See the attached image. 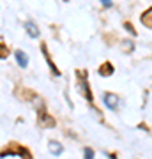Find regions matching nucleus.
Listing matches in <instances>:
<instances>
[{"label":"nucleus","instance_id":"nucleus-2","mask_svg":"<svg viewBox=\"0 0 152 159\" xmlns=\"http://www.w3.org/2000/svg\"><path fill=\"white\" fill-rule=\"evenodd\" d=\"M76 78H78V90H80V94H83V97L87 99V101H94L92 90H90L89 81H87V71H83V69L76 71Z\"/></svg>","mask_w":152,"mask_h":159},{"label":"nucleus","instance_id":"nucleus-3","mask_svg":"<svg viewBox=\"0 0 152 159\" xmlns=\"http://www.w3.org/2000/svg\"><path fill=\"white\" fill-rule=\"evenodd\" d=\"M37 124L41 127H55V119L46 111L44 106H41V110L37 111Z\"/></svg>","mask_w":152,"mask_h":159},{"label":"nucleus","instance_id":"nucleus-7","mask_svg":"<svg viewBox=\"0 0 152 159\" xmlns=\"http://www.w3.org/2000/svg\"><path fill=\"white\" fill-rule=\"evenodd\" d=\"M48 148H50V152L53 154V156H60V154L64 152L62 143L57 142V140H50V143H48Z\"/></svg>","mask_w":152,"mask_h":159},{"label":"nucleus","instance_id":"nucleus-5","mask_svg":"<svg viewBox=\"0 0 152 159\" xmlns=\"http://www.w3.org/2000/svg\"><path fill=\"white\" fill-rule=\"evenodd\" d=\"M104 104H106V108L110 110H117V104H118V97L112 92H106L104 94Z\"/></svg>","mask_w":152,"mask_h":159},{"label":"nucleus","instance_id":"nucleus-11","mask_svg":"<svg viewBox=\"0 0 152 159\" xmlns=\"http://www.w3.org/2000/svg\"><path fill=\"white\" fill-rule=\"evenodd\" d=\"M83 159H94V150H92L90 147L83 148Z\"/></svg>","mask_w":152,"mask_h":159},{"label":"nucleus","instance_id":"nucleus-13","mask_svg":"<svg viewBox=\"0 0 152 159\" xmlns=\"http://www.w3.org/2000/svg\"><path fill=\"white\" fill-rule=\"evenodd\" d=\"M124 27H126V30H127V32H131V34H135V35H136V30H135V27H133V25H131L129 21H126V23H124Z\"/></svg>","mask_w":152,"mask_h":159},{"label":"nucleus","instance_id":"nucleus-12","mask_svg":"<svg viewBox=\"0 0 152 159\" xmlns=\"http://www.w3.org/2000/svg\"><path fill=\"white\" fill-rule=\"evenodd\" d=\"M133 50H135V46L131 44L129 41H124V51H126V53H131Z\"/></svg>","mask_w":152,"mask_h":159},{"label":"nucleus","instance_id":"nucleus-4","mask_svg":"<svg viewBox=\"0 0 152 159\" xmlns=\"http://www.w3.org/2000/svg\"><path fill=\"white\" fill-rule=\"evenodd\" d=\"M41 51H43V55H44V58H46V62H48V66H50V69H51V73L55 74V76H60V71H58V67H57L55 64H53V60H51V57H50V53H48V48H46V44H41Z\"/></svg>","mask_w":152,"mask_h":159},{"label":"nucleus","instance_id":"nucleus-8","mask_svg":"<svg viewBox=\"0 0 152 159\" xmlns=\"http://www.w3.org/2000/svg\"><path fill=\"white\" fill-rule=\"evenodd\" d=\"M113 64L112 62H103L101 66H99V74L101 76H112L113 74Z\"/></svg>","mask_w":152,"mask_h":159},{"label":"nucleus","instance_id":"nucleus-1","mask_svg":"<svg viewBox=\"0 0 152 159\" xmlns=\"http://www.w3.org/2000/svg\"><path fill=\"white\" fill-rule=\"evenodd\" d=\"M6 156H20V157H23V159H32L30 150H28L27 147L20 145V143H16V142L11 143V145H7V147H4L2 157H6Z\"/></svg>","mask_w":152,"mask_h":159},{"label":"nucleus","instance_id":"nucleus-9","mask_svg":"<svg viewBox=\"0 0 152 159\" xmlns=\"http://www.w3.org/2000/svg\"><path fill=\"white\" fill-rule=\"evenodd\" d=\"M140 20H141V23L145 25L147 29H152V7H149V9L141 14Z\"/></svg>","mask_w":152,"mask_h":159},{"label":"nucleus","instance_id":"nucleus-15","mask_svg":"<svg viewBox=\"0 0 152 159\" xmlns=\"http://www.w3.org/2000/svg\"><path fill=\"white\" fill-rule=\"evenodd\" d=\"M103 6H106V7H112V0H99Z\"/></svg>","mask_w":152,"mask_h":159},{"label":"nucleus","instance_id":"nucleus-14","mask_svg":"<svg viewBox=\"0 0 152 159\" xmlns=\"http://www.w3.org/2000/svg\"><path fill=\"white\" fill-rule=\"evenodd\" d=\"M0 48H2V55H0V57H2V58H7V53H9V51H6V43H4V41L0 43Z\"/></svg>","mask_w":152,"mask_h":159},{"label":"nucleus","instance_id":"nucleus-10","mask_svg":"<svg viewBox=\"0 0 152 159\" xmlns=\"http://www.w3.org/2000/svg\"><path fill=\"white\" fill-rule=\"evenodd\" d=\"M25 30H27V34L32 37V39H35V37H39V29L35 27L32 21H27L25 23Z\"/></svg>","mask_w":152,"mask_h":159},{"label":"nucleus","instance_id":"nucleus-6","mask_svg":"<svg viewBox=\"0 0 152 159\" xmlns=\"http://www.w3.org/2000/svg\"><path fill=\"white\" fill-rule=\"evenodd\" d=\"M14 57H16V62H18V66H20L21 69H25L28 66V57H27V53H25V51L16 50V51H14Z\"/></svg>","mask_w":152,"mask_h":159}]
</instances>
